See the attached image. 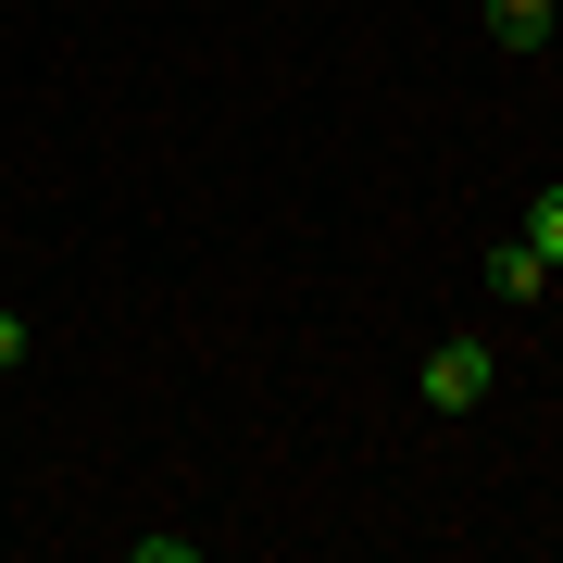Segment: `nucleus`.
<instances>
[{
    "instance_id": "1",
    "label": "nucleus",
    "mask_w": 563,
    "mask_h": 563,
    "mask_svg": "<svg viewBox=\"0 0 563 563\" xmlns=\"http://www.w3.org/2000/svg\"><path fill=\"white\" fill-rule=\"evenodd\" d=\"M488 376H501V363H488V339H439V351H426V413H476Z\"/></svg>"
},
{
    "instance_id": "2",
    "label": "nucleus",
    "mask_w": 563,
    "mask_h": 563,
    "mask_svg": "<svg viewBox=\"0 0 563 563\" xmlns=\"http://www.w3.org/2000/svg\"><path fill=\"white\" fill-rule=\"evenodd\" d=\"M551 276H563V263H551L539 239H501V251H488V288H501V301H539Z\"/></svg>"
},
{
    "instance_id": "3",
    "label": "nucleus",
    "mask_w": 563,
    "mask_h": 563,
    "mask_svg": "<svg viewBox=\"0 0 563 563\" xmlns=\"http://www.w3.org/2000/svg\"><path fill=\"white\" fill-rule=\"evenodd\" d=\"M551 25H563V0H488V38L501 51H551Z\"/></svg>"
},
{
    "instance_id": "4",
    "label": "nucleus",
    "mask_w": 563,
    "mask_h": 563,
    "mask_svg": "<svg viewBox=\"0 0 563 563\" xmlns=\"http://www.w3.org/2000/svg\"><path fill=\"white\" fill-rule=\"evenodd\" d=\"M526 239H539V251L563 263V188H539V201H526Z\"/></svg>"
},
{
    "instance_id": "5",
    "label": "nucleus",
    "mask_w": 563,
    "mask_h": 563,
    "mask_svg": "<svg viewBox=\"0 0 563 563\" xmlns=\"http://www.w3.org/2000/svg\"><path fill=\"white\" fill-rule=\"evenodd\" d=\"M13 363H25V325H13V313H0V376H13Z\"/></svg>"
}]
</instances>
